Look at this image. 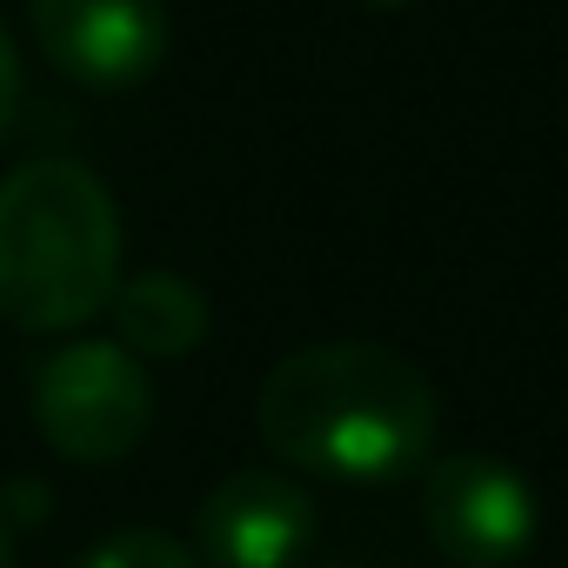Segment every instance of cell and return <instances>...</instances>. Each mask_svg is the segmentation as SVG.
<instances>
[{
    "mask_svg": "<svg viewBox=\"0 0 568 568\" xmlns=\"http://www.w3.org/2000/svg\"><path fill=\"white\" fill-rule=\"evenodd\" d=\"M254 428L281 468L328 481H408L435 455V382L382 342H315L261 375Z\"/></svg>",
    "mask_w": 568,
    "mask_h": 568,
    "instance_id": "cell-1",
    "label": "cell"
},
{
    "mask_svg": "<svg viewBox=\"0 0 568 568\" xmlns=\"http://www.w3.org/2000/svg\"><path fill=\"white\" fill-rule=\"evenodd\" d=\"M121 288V207L74 154L21 161L0 181V322L74 335Z\"/></svg>",
    "mask_w": 568,
    "mask_h": 568,
    "instance_id": "cell-2",
    "label": "cell"
},
{
    "mask_svg": "<svg viewBox=\"0 0 568 568\" xmlns=\"http://www.w3.org/2000/svg\"><path fill=\"white\" fill-rule=\"evenodd\" d=\"M148 422H154V382L114 342H68L34 368V428L54 455L81 468L134 455Z\"/></svg>",
    "mask_w": 568,
    "mask_h": 568,
    "instance_id": "cell-3",
    "label": "cell"
},
{
    "mask_svg": "<svg viewBox=\"0 0 568 568\" xmlns=\"http://www.w3.org/2000/svg\"><path fill=\"white\" fill-rule=\"evenodd\" d=\"M422 521L455 568H515L541 535V501L501 455H442L422 475Z\"/></svg>",
    "mask_w": 568,
    "mask_h": 568,
    "instance_id": "cell-4",
    "label": "cell"
},
{
    "mask_svg": "<svg viewBox=\"0 0 568 568\" xmlns=\"http://www.w3.org/2000/svg\"><path fill=\"white\" fill-rule=\"evenodd\" d=\"M54 74L88 94H134L168 61V0H28Z\"/></svg>",
    "mask_w": 568,
    "mask_h": 568,
    "instance_id": "cell-5",
    "label": "cell"
},
{
    "mask_svg": "<svg viewBox=\"0 0 568 568\" xmlns=\"http://www.w3.org/2000/svg\"><path fill=\"white\" fill-rule=\"evenodd\" d=\"M201 568H302L315 548V495L274 462L221 475L194 508Z\"/></svg>",
    "mask_w": 568,
    "mask_h": 568,
    "instance_id": "cell-6",
    "label": "cell"
},
{
    "mask_svg": "<svg viewBox=\"0 0 568 568\" xmlns=\"http://www.w3.org/2000/svg\"><path fill=\"white\" fill-rule=\"evenodd\" d=\"M108 315H114V335L134 362H187L207 342V295L187 274H168V267L121 274Z\"/></svg>",
    "mask_w": 568,
    "mask_h": 568,
    "instance_id": "cell-7",
    "label": "cell"
},
{
    "mask_svg": "<svg viewBox=\"0 0 568 568\" xmlns=\"http://www.w3.org/2000/svg\"><path fill=\"white\" fill-rule=\"evenodd\" d=\"M74 568H201V555L181 548L168 528H121V535L94 541Z\"/></svg>",
    "mask_w": 568,
    "mask_h": 568,
    "instance_id": "cell-8",
    "label": "cell"
},
{
    "mask_svg": "<svg viewBox=\"0 0 568 568\" xmlns=\"http://www.w3.org/2000/svg\"><path fill=\"white\" fill-rule=\"evenodd\" d=\"M14 108H21V54H14L8 28H0V134L14 128Z\"/></svg>",
    "mask_w": 568,
    "mask_h": 568,
    "instance_id": "cell-9",
    "label": "cell"
},
{
    "mask_svg": "<svg viewBox=\"0 0 568 568\" xmlns=\"http://www.w3.org/2000/svg\"><path fill=\"white\" fill-rule=\"evenodd\" d=\"M0 568H14V521H8V508H0Z\"/></svg>",
    "mask_w": 568,
    "mask_h": 568,
    "instance_id": "cell-10",
    "label": "cell"
},
{
    "mask_svg": "<svg viewBox=\"0 0 568 568\" xmlns=\"http://www.w3.org/2000/svg\"><path fill=\"white\" fill-rule=\"evenodd\" d=\"M368 8H408V0H368Z\"/></svg>",
    "mask_w": 568,
    "mask_h": 568,
    "instance_id": "cell-11",
    "label": "cell"
}]
</instances>
